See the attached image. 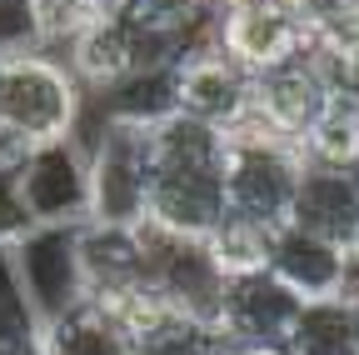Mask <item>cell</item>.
Segmentation results:
<instances>
[{
	"mask_svg": "<svg viewBox=\"0 0 359 355\" xmlns=\"http://www.w3.org/2000/svg\"><path fill=\"white\" fill-rule=\"evenodd\" d=\"M85 115V91L55 51L0 56V165H15L30 150L75 141Z\"/></svg>",
	"mask_w": 359,
	"mask_h": 355,
	"instance_id": "cell-1",
	"label": "cell"
},
{
	"mask_svg": "<svg viewBox=\"0 0 359 355\" xmlns=\"http://www.w3.org/2000/svg\"><path fill=\"white\" fill-rule=\"evenodd\" d=\"M299 170L304 160L294 141H264V146L224 141V215L245 220L255 231H280L290 220Z\"/></svg>",
	"mask_w": 359,
	"mask_h": 355,
	"instance_id": "cell-2",
	"label": "cell"
},
{
	"mask_svg": "<svg viewBox=\"0 0 359 355\" xmlns=\"http://www.w3.org/2000/svg\"><path fill=\"white\" fill-rule=\"evenodd\" d=\"M219 51L255 80L309 51V20L294 0H224Z\"/></svg>",
	"mask_w": 359,
	"mask_h": 355,
	"instance_id": "cell-3",
	"label": "cell"
},
{
	"mask_svg": "<svg viewBox=\"0 0 359 355\" xmlns=\"http://www.w3.org/2000/svg\"><path fill=\"white\" fill-rule=\"evenodd\" d=\"M170 80H175V110L200 120V125H215V130H230L255 96V80L224 51L180 56L170 65Z\"/></svg>",
	"mask_w": 359,
	"mask_h": 355,
	"instance_id": "cell-4",
	"label": "cell"
},
{
	"mask_svg": "<svg viewBox=\"0 0 359 355\" xmlns=\"http://www.w3.org/2000/svg\"><path fill=\"white\" fill-rule=\"evenodd\" d=\"M20 195L35 215V226H80L85 220V155L75 141L45 146L15 160Z\"/></svg>",
	"mask_w": 359,
	"mask_h": 355,
	"instance_id": "cell-5",
	"label": "cell"
},
{
	"mask_svg": "<svg viewBox=\"0 0 359 355\" xmlns=\"http://www.w3.org/2000/svg\"><path fill=\"white\" fill-rule=\"evenodd\" d=\"M299 310V295H290L269 271H250V276H230L219 290V310H215V330L240 345V340H280Z\"/></svg>",
	"mask_w": 359,
	"mask_h": 355,
	"instance_id": "cell-6",
	"label": "cell"
},
{
	"mask_svg": "<svg viewBox=\"0 0 359 355\" xmlns=\"http://www.w3.org/2000/svg\"><path fill=\"white\" fill-rule=\"evenodd\" d=\"M264 271L275 276L290 295L299 300H314V295H344V280H349V250L344 245H330L320 235H309L299 226H285L269 231V250H264Z\"/></svg>",
	"mask_w": 359,
	"mask_h": 355,
	"instance_id": "cell-7",
	"label": "cell"
},
{
	"mask_svg": "<svg viewBox=\"0 0 359 355\" xmlns=\"http://www.w3.org/2000/svg\"><path fill=\"white\" fill-rule=\"evenodd\" d=\"M250 101H255L269 120H275L290 141H299L304 130L314 125V115L334 101L330 70H325V60L314 56V46H309L304 56H294V60H285V65H275V70L255 75V96H250Z\"/></svg>",
	"mask_w": 359,
	"mask_h": 355,
	"instance_id": "cell-8",
	"label": "cell"
},
{
	"mask_svg": "<svg viewBox=\"0 0 359 355\" xmlns=\"http://www.w3.org/2000/svg\"><path fill=\"white\" fill-rule=\"evenodd\" d=\"M290 226L349 250L354 235H359V170L304 165L299 186H294V200H290Z\"/></svg>",
	"mask_w": 359,
	"mask_h": 355,
	"instance_id": "cell-9",
	"label": "cell"
},
{
	"mask_svg": "<svg viewBox=\"0 0 359 355\" xmlns=\"http://www.w3.org/2000/svg\"><path fill=\"white\" fill-rule=\"evenodd\" d=\"M40 350L45 355H135V335L110 310L75 300L40 321Z\"/></svg>",
	"mask_w": 359,
	"mask_h": 355,
	"instance_id": "cell-10",
	"label": "cell"
},
{
	"mask_svg": "<svg viewBox=\"0 0 359 355\" xmlns=\"http://www.w3.org/2000/svg\"><path fill=\"white\" fill-rule=\"evenodd\" d=\"M290 355H359V300L349 295H314L299 300L285 330Z\"/></svg>",
	"mask_w": 359,
	"mask_h": 355,
	"instance_id": "cell-11",
	"label": "cell"
},
{
	"mask_svg": "<svg viewBox=\"0 0 359 355\" xmlns=\"http://www.w3.org/2000/svg\"><path fill=\"white\" fill-rule=\"evenodd\" d=\"M304 165H320V170H359V110L344 101H330L314 125L294 141Z\"/></svg>",
	"mask_w": 359,
	"mask_h": 355,
	"instance_id": "cell-12",
	"label": "cell"
},
{
	"mask_svg": "<svg viewBox=\"0 0 359 355\" xmlns=\"http://www.w3.org/2000/svg\"><path fill=\"white\" fill-rule=\"evenodd\" d=\"M224 355H290L280 340H240V345H230Z\"/></svg>",
	"mask_w": 359,
	"mask_h": 355,
	"instance_id": "cell-13",
	"label": "cell"
},
{
	"mask_svg": "<svg viewBox=\"0 0 359 355\" xmlns=\"http://www.w3.org/2000/svg\"><path fill=\"white\" fill-rule=\"evenodd\" d=\"M349 255H354V271H359V235H354V245H349Z\"/></svg>",
	"mask_w": 359,
	"mask_h": 355,
	"instance_id": "cell-14",
	"label": "cell"
}]
</instances>
